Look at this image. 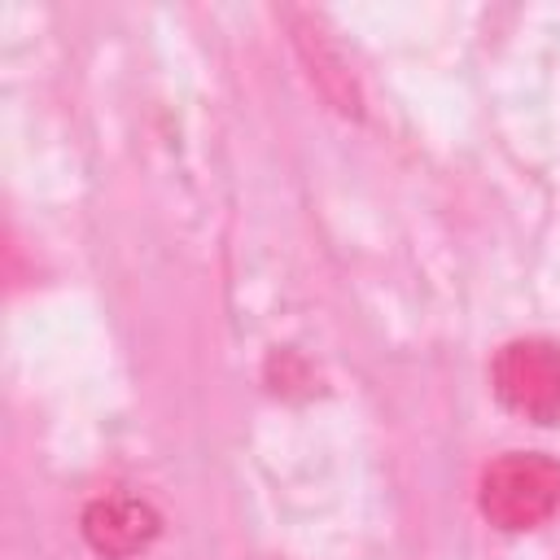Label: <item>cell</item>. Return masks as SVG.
<instances>
[{
	"label": "cell",
	"instance_id": "3957f363",
	"mask_svg": "<svg viewBox=\"0 0 560 560\" xmlns=\"http://www.w3.org/2000/svg\"><path fill=\"white\" fill-rule=\"evenodd\" d=\"M162 534V516L149 499L101 494L83 508V538L105 560H131Z\"/></svg>",
	"mask_w": 560,
	"mask_h": 560
},
{
	"label": "cell",
	"instance_id": "7a4b0ae2",
	"mask_svg": "<svg viewBox=\"0 0 560 560\" xmlns=\"http://www.w3.org/2000/svg\"><path fill=\"white\" fill-rule=\"evenodd\" d=\"M490 385L499 402L534 424L560 420V341L516 337L490 363Z\"/></svg>",
	"mask_w": 560,
	"mask_h": 560
},
{
	"label": "cell",
	"instance_id": "6da1fadb",
	"mask_svg": "<svg viewBox=\"0 0 560 560\" xmlns=\"http://www.w3.org/2000/svg\"><path fill=\"white\" fill-rule=\"evenodd\" d=\"M477 508L494 529L521 534L560 512V459L542 451H508L481 468Z\"/></svg>",
	"mask_w": 560,
	"mask_h": 560
},
{
	"label": "cell",
	"instance_id": "277c9868",
	"mask_svg": "<svg viewBox=\"0 0 560 560\" xmlns=\"http://www.w3.org/2000/svg\"><path fill=\"white\" fill-rule=\"evenodd\" d=\"M293 39H298V48H302V57H306L311 74L319 79V88L337 101V109L359 114V92H354V83H350V70H346V66H341V57L324 44V35H319L315 26H298V31H293Z\"/></svg>",
	"mask_w": 560,
	"mask_h": 560
}]
</instances>
